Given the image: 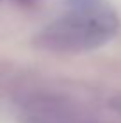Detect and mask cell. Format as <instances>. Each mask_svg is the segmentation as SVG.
Segmentation results:
<instances>
[{
    "label": "cell",
    "mask_w": 121,
    "mask_h": 123,
    "mask_svg": "<svg viewBox=\"0 0 121 123\" xmlns=\"http://www.w3.org/2000/svg\"><path fill=\"white\" fill-rule=\"evenodd\" d=\"M118 25L114 11L100 0H73V9L50 23L39 41L57 52H86L107 43Z\"/></svg>",
    "instance_id": "6da1fadb"
}]
</instances>
